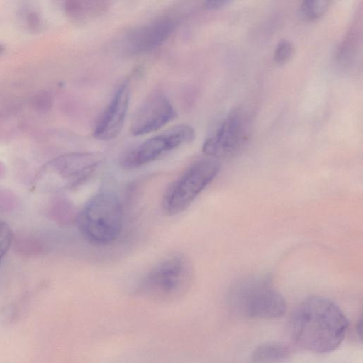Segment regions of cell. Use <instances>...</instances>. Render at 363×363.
<instances>
[{"instance_id":"cell-1","label":"cell","mask_w":363,"mask_h":363,"mask_svg":"<svg viewBox=\"0 0 363 363\" xmlns=\"http://www.w3.org/2000/svg\"><path fill=\"white\" fill-rule=\"evenodd\" d=\"M348 320L340 308L322 296H311L294 311L290 330L292 339L301 347L317 353L335 350L343 341Z\"/></svg>"},{"instance_id":"cell-2","label":"cell","mask_w":363,"mask_h":363,"mask_svg":"<svg viewBox=\"0 0 363 363\" xmlns=\"http://www.w3.org/2000/svg\"><path fill=\"white\" fill-rule=\"evenodd\" d=\"M194 269L189 259L182 253L167 256L153 266L141 280L138 293L151 300L172 302L189 290Z\"/></svg>"},{"instance_id":"cell-3","label":"cell","mask_w":363,"mask_h":363,"mask_svg":"<svg viewBox=\"0 0 363 363\" xmlns=\"http://www.w3.org/2000/svg\"><path fill=\"white\" fill-rule=\"evenodd\" d=\"M228 302L235 313L248 318H277L286 310L284 297L265 277H249L235 283L229 291Z\"/></svg>"},{"instance_id":"cell-4","label":"cell","mask_w":363,"mask_h":363,"mask_svg":"<svg viewBox=\"0 0 363 363\" xmlns=\"http://www.w3.org/2000/svg\"><path fill=\"white\" fill-rule=\"evenodd\" d=\"M83 237L96 245H108L120 235L123 225V208L112 192L101 191L93 196L76 218Z\"/></svg>"},{"instance_id":"cell-5","label":"cell","mask_w":363,"mask_h":363,"mask_svg":"<svg viewBox=\"0 0 363 363\" xmlns=\"http://www.w3.org/2000/svg\"><path fill=\"white\" fill-rule=\"evenodd\" d=\"M101 160V156L94 152L62 155L42 167L33 179V187L45 192L75 188L91 177Z\"/></svg>"},{"instance_id":"cell-6","label":"cell","mask_w":363,"mask_h":363,"mask_svg":"<svg viewBox=\"0 0 363 363\" xmlns=\"http://www.w3.org/2000/svg\"><path fill=\"white\" fill-rule=\"evenodd\" d=\"M220 168L219 161L213 157L194 162L164 191L163 211L169 216L184 211L214 179Z\"/></svg>"},{"instance_id":"cell-7","label":"cell","mask_w":363,"mask_h":363,"mask_svg":"<svg viewBox=\"0 0 363 363\" xmlns=\"http://www.w3.org/2000/svg\"><path fill=\"white\" fill-rule=\"evenodd\" d=\"M195 137L194 129L180 124L151 137L130 150L121 159V166L127 169L141 167L167 152L191 142Z\"/></svg>"},{"instance_id":"cell-8","label":"cell","mask_w":363,"mask_h":363,"mask_svg":"<svg viewBox=\"0 0 363 363\" xmlns=\"http://www.w3.org/2000/svg\"><path fill=\"white\" fill-rule=\"evenodd\" d=\"M247 138V122L242 113L233 111L225 116L205 139L202 151L217 159L236 153Z\"/></svg>"},{"instance_id":"cell-9","label":"cell","mask_w":363,"mask_h":363,"mask_svg":"<svg viewBox=\"0 0 363 363\" xmlns=\"http://www.w3.org/2000/svg\"><path fill=\"white\" fill-rule=\"evenodd\" d=\"M177 26L176 19L170 16L157 18L128 30L122 40L124 51L132 55H143L161 46Z\"/></svg>"},{"instance_id":"cell-10","label":"cell","mask_w":363,"mask_h":363,"mask_svg":"<svg viewBox=\"0 0 363 363\" xmlns=\"http://www.w3.org/2000/svg\"><path fill=\"white\" fill-rule=\"evenodd\" d=\"M177 113L167 96L155 91L147 96L134 113L130 122L133 135L157 130L176 117Z\"/></svg>"},{"instance_id":"cell-11","label":"cell","mask_w":363,"mask_h":363,"mask_svg":"<svg viewBox=\"0 0 363 363\" xmlns=\"http://www.w3.org/2000/svg\"><path fill=\"white\" fill-rule=\"evenodd\" d=\"M130 98V82L124 80L117 86L109 103L97 119L93 129L94 138L106 141L120 134L127 116Z\"/></svg>"},{"instance_id":"cell-12","label":"cell","mask_w":363,"mask_h":363,"mask_svg":"<svg viewBox=\"0 0 363 363\" xmlns=\"http://www.w3.org/2000/svg\"><path fill=\"white\" fill-rule=\"evenodd\" d=\"M106 1L71 0L65 3L66 14L77 22H84L103 15L109 8Z\"/></svg>"},{"instance_id":"cell-13","label":"cell","mask_w":363,"mask_h":363,"mask_svg":"<svg viewBox=\"0 0 363 363\" xmlns=\"http://www.w3.org/2000/svg\"><path fill=\"white\" fill-rule=\"evenodd\" d=\"M290 349L279 342H268L257 347L252 352V363H277L286 359Z\"/></svg>"},{"instance_id":"cell-14","label":"cell","mask_w":363,"mask_h":363,"mask_svg":"<svg viewBox=\"0 0 363 363\" xmlns=\"http://www.w3.org/2000/svg\"><path fill=\"white\" fill-rule=\"evenodd\" d=\"M329 5L326 0H306L301 4L299 12L306 20L315 21L325 14Z\"/></svg>"},{"instance_id":"cell-15","label":"cell","mask_w":363,"mask_h":363,"mask_svg":"<svg viewBox=\"0 0 363 363\" xmlns=\"http://www.w3.org/2000/svg\"><path fill=\"white\" fill-rule=\"evenodd\" d=\"M294 53V44L289 40L282 39L277 45L274 60L276 63L283 65L287 62Z\"/></svg>"},{"instance_id":"cell-16","label":"cell","mask_w":363,"mask_h":363,"mask_svg":"<svg viewBox=\"0 0 363 363\" xmlns=\"http://www.w3.org/2000/svg\"><path fill=\"white\" fill-rule=\"evenodd\" d=\"M13 239V233L10 227L0 220V263L8 252Z\"/></svg>"},{"instance_id":"cell-17","label":"cell","mask_w":363,"mask_h":363,"mask_svg":"<svg viewBox=\"0 0 363 363\" xmlns=\"http://www.w3.org/2000/svg\"><path fill=\"white\" fill-rule=\"evenodd\" d=\"M53 104L52 94L47 91H43L36 94L32 99V104L38 111H47L51 108Z\"/></svg>"},{"instance_id":"cell-18","label":"cell","mask_w":363,"mask_h":363,"mask_svg":"<svg viewBox=\"0 0 363 363\" xmlns=\"http://www.w3.org/2000/svg\"><path fill=\"white\" fill-rule=\"evenodd\" d=\"M27 28L32 31H38L42 26V18L40 13L35 9H26L23 15Z\"/></svg>"},{"instance_id":"cell-19","label":"cell","mask_w":363,"mask_h":363,"mask_svg":"<svg viewBox=\"0 0 363 363\" xmlns=\"http://www.w3.org/2000/svg\"><path fill=\"white\" fill-rule=\"evenodd\" d=\"M230 3H232V1L229 0H212L205 1L203 6L207 9L215 10L223 8Z\"/></svg>"},{"instance_id":"cell-20","label":"cell","mask_w":363,"mask_h":363,"mask_svg":"<svg viewBox=\"0 0 363 363\" xmlns=\"http://www.w3.org/2000/svg\"><path fill=\"white\" fill-rule=\"evenodd\" d=\"M362 318H360V320H359V322L357 323V333L360 338L362 337Z\"/></svg>"},{"instance_id":"cell-21","label":"cell","mask_w":363,"mask_h":363,"mask_svg":"<svg viewBox=\"0 0 363 363\" xmlns=\"http://www.w3.org/2000/svg\"><path fill=\"white\" fill-rule=\"evenodd\" d=\"M4 173V166L0 162V177Z\"/></svg>"},{"instance_id":"cell-22","label":"cell","mask_w":363,"mask_h":363,"mask_svg":"<svg viewBox=\"0 0 363 363\" xmlns=\"http://www.w3.org/2000/svg\"><path fill=\"white\" fill-rule=\"evenodd\" d=\"M3 50L2 46L0 45V52Z\"/></svg>"}]
</instances>
